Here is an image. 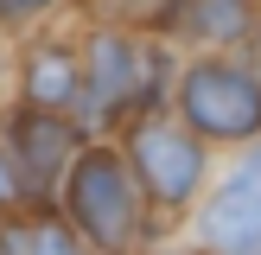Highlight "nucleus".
I'll return each mask as SVG.
<instances>
[{"label":"nucleus","instance_id":"6e6552de","mask_svg":"<svg viewBox=\"0 0 261 255\" xmlns=\"http://www.w3.org/2000/svg\"><path fill=\"white\" fill-rule=\"evenodd\" d=\"M19 242H25V249H32V255H76V242L64 236L58 223H38V230H25Z\"/></svg>","mask_w":261,"mask_h":255},{"label":"nucleus","instance_id":"39448f33","mask_svg":"<svg viewBox=\"0 0 261 255\" xmlns=\"http://www.w3.org/2000/svg\"><path fill=\"white\" fill-rule=\"evenodd\" d=\"M242 26H249V7L242 0H191V13H185L191 38H236Z\"/></svg>","mask_w":261,"mask_h":255},{"label":"nucleus","instance_id":"f03ea898","mask_svg":"<svg viewBox=\"0 0 261 255\" xmlns=\"http://www.w3.org/2000/svg\"><path fill=\"white\" fill-rule=\"evenodd\" d=\"M70 204H76V217L89 223V236H96V242H121V236H127V223H134L127 178H121V166H115L109 153H89V160L76 166Z\"/></svg>","mask_w":261,"mask_h":255},{"label":"nucleus","instance_id":"7ed1b4c3","mask_svg":"<svg viewBox=\"0 0 261 255\" xmlns=\"http://www.w3.org/2000/svg\"><path fill=\"white\" fill-rule=\"evenodd\" d=\"M134 160H140V178L153 185V198H166V204L191 198V185H198V147H191L185 134H172V128H140L134 134Z\"/></svg>","mask_w":261,"mask_h":255},{"label":"nucleus","instance_id":"20e7f679","mask_svg":"<svg viewBox=\"0 0 261 255\" xmlns=\"http://www.w3.org/2000/svg\"><path fill=\"white\" fill-rule=\"evenodd\" d=\"M204 230H211L217 249L242 255L261 242V166H249V172H236L223 191H217V204L204 211Z\"/></svg>","mask_w":261,"mask_h":255},{"label":"nucleus","instance_id":"1a4fd4ad","mask_svg":"<svg viewBox=\"0 0 261 255\" xmlns=\"http://www.w3.org/2000/svg\"><path fill=\"white\" fill-rule=\"evenodd\" d=\"M25 7H45V0H0V13H25Z\"/></svg>","mask_w":261,"mask_h":255},{"label":"nucleus","instance_id":"423d86ee","mask_svg":"<svg viewBox=\"0 0 261 255\" xmlns=\"http://www.w3.org/2000/svg\"><path fill=\"white\" fill-rule=\"evenodd\" d=\"M76 89V76H70V58L64 51H45V58L32 64V96H38V109H58L64 96Z\"/></svg>","mask_w":261,"mask_h":255},{"label":"nucleus","instance_id":"f257e3e1","mask_svg":"<svg viewBox=\"0 0 261 255\" xmlns=\"http://www.w3.org/2000/svg\"><path fill=\"white\" fill-rule=\"evenodd\" d=\"M185 109L204 134H255L261 128V89L229 64H204L185 76Z\"/></svg>","mask_w":261,"mask_h":255},{"label":"nucleus","instance_id":"0eeeda50","mask_svg":"<svg viewBox=\"0 0 261 255\" xmlns=\"http://www.w3.org/2000/svg\"><path fill=\"white\" fill-rule=\"evenodd\" d=\"M19 140H25V153H32L25 166H32L38 178H45L51 166H58L51 153H64V128H58V121H25V134H19Z\"/></svg>","mask_w":261,"mask_h":255}]
</instances>
